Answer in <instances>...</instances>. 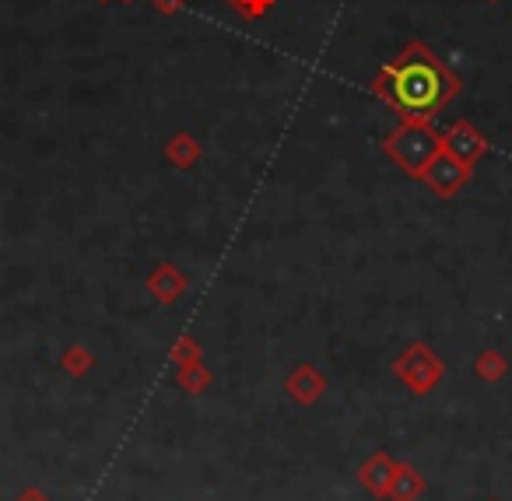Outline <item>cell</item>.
<instances>
[{
    "label": "cell",
    "mask_w": 512,
    "mask_h": 501,
    "mask_svg": "<svg viewBox=\"0 0 512 501\" xmlns=\"http://www.w3.org/2000/svg\"><path fill=\"white\" fill-rule=\"evenodd\" d=\"M386 92H390V99L407 116H432L456 92V81H449L446 71L435 60L425 57L393 67L390 81H386Z\"/></svg>",
    "instance_id": "obj_1"
},
{
    "label": "cell",
    "mask_w": 512,
    "mask_h": 501,
    "mask_svg": "<svg viewBox=\"0 0 512 501\" xmlns=\"http://www.w3.org/2000/svg\"><path fill=\"white\" fill-rule=\"evenodd\" d=\"M393 151H397L407 169H418V165L432 155V137L421 134V130H404V134L397 137V144H393Z\"/></svg>",
    "instance_id": "obj_2"
}]
</instances>
